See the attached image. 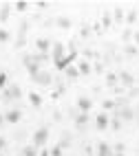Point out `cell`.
<instances>
[{
	"label": "cell",
	"mask_w": 139,
	"mask_h": 156,
	"mask_svg": "<svg viewBox=\"0 0 139 156\" xmlns=\"http://www.w3.org/2000/svg\"><path fill=\"white\" fill-rule=\"evenodd\" d=\"M20 95H22V90H20V86L11 84L9 88H5V90H2V95H0V99H2L5 103H9V101H16V99H20Z\"/></svg>",
	"instance_id": "cell-1"
},
{
	"label": "cell",
	"mask_w": 139,
	"mask_h": 156,
	"mask_svg": "<svg viewBox=\"0 0 139 156\" xmlns=\"http://www.w3.org/2000/svg\"><path fill=\"white\" fill-rule=\"evenodd\" d=\"M47 141H49V130L47 128H38L36 132H33V147H44L47 145Z\"/></svg>",
	"instance_id": "cell-2"
},
{
	"label": "cell",
	"mask_w": 139,
	"mask_h": 156,
	"mask_svg": "<svg viewBox=\"0 0 139 156\" xmlns=\"http://www.w3.org/2000/svg\"><path fill=\"white\" fill-rule=\"evenodd\" d=\"M31 79H33V81H36L38 86H44V88L53 84V77H51V73H47V70H40L38 75H33Z\"/></svg>",
	"instance_id": "cell-3"
},
{
	"label": "cell",
	"mask_w": 139,
	"mask_h": 156,
	"mask_svg": "<svg viewBox=\"0 0 139 156\" xmlns=\"http://www.w3.org/2000/svg\"><path fill=\"white\" fill-rule=\"evenodd\" d=\"M22 64L27 66V70H29V75H31V77H33V75H38V73L42 70V68H40V64H38V62L33 59V55H24Z\"/></svg>",
	"instance_id": "cell-4"
},
{
	"label": "cell",
	"mask_w": 139,
	"mask_h": 156,
	"mask_svg": "<svg viewBox=\"0 0 139 156\" xmlns=\"http://www.w3.org/2000/svg\"><path fill=\"white\" fill-rule=\"evenodd\" d=\"M108 126H111V117H108V112H100L97 117H95V128H97L100 132H104V130H108Z\"/></svg>",
	"instance_id": "cell-5"
},
{
	"label": "cell",
	"mask_w": 139,
	"mask_h": 156,
	"mask_svg": "<svg viewBox=\"0 0 139 156\" xmlns=\"http://www.w3.org/2000/svg\"><path fill=\"white\" fill-rule=\"evenodd\" d=\"M77 108H80L84 114H88V112H91V108H93V99H91V97H86V95H82V97L77 99Z\"/></svg>",
	"instance_id": "cell-6"
},
{
	"label": "cell",
	"mask_w": 139,
	"mask_h": 156,
	"mask_svg": "<svg viewBox=\"0 0 139 156\" xmlns=\"http://www.w3.org/2000/svg\"><path fill=\"white\" fill-rule=\"evenodd\" d=\"M117 119H119V121H133L135 119V110L133 108H119V110H117Z\"/></svg>",
	"instance_id": "cell-7"
},
{
	"label": "cell",
	"mask_w": 139,
	"mask_h": 156,
	"mask_svg": "<svg viewBox=\"0 0 139 156\" xmlns=\"http://www.w3.org/2000/svg\"><path fill=\"white\" fill-rule=\"evenodd\" d=\"M51 57H53V62H60L64 57V44L62 42H55L51 46Z\"/></svg>",
	"instance_id": "cell-8"
},
{
	"label": "cell",
	"mask_w": 139,
	"mask_h": 156,
	"mask_svg": "<svg viewBox=\"0 0 139 156\" xmlns=\"http://www.w3.org/2000/svg\"><path fill=\"white\" fill-rule=\"evenodd\" d=\"M119 81H122L126 88H133L135 86V75H133V73H128V70H124L122 75H119Z\"/></svg>",
	"instance_id": "cell-9"
},
{
	"label": "cell",
	"mask_w": 139,
	"mask_h": 156,
	"mask_svg": "<svg viewBox=\"0 0 139 156\" xmlns=\"http://www.w3.org/2000/svg\"><path fill=\"white\" fill-rule=\"evenodd\" d=\"M20 119H22V112L16 110V108H13V110H9V112L5 114V121H7V123H18Z\"/></svg>",
	"instance_id": "cell-10"
},
{
	"label": "cell",
	"mask_w": 139,
	"mask_h": 156,
	"mask_svg": "<svg viewBox=\"0 0 139 156\" xmlns=\"http://www.w3.org/2000/svg\"><path fill=\"white\" fill-rule=\"evenodd\" d=\"M36 48H38V53H44L47 55V51L51 48V42H49L47 37H40L38 42H36Z\"/></svg>",
	"instance_id": "cell-11"
},
{
	"label": "cell",
	"mask_w": 139,
	"mask_h": 156,
	"mask_svg": "<svg viewBox=\"0 0 139 156\" xmlns=\"http://www.w3.org/2000/svg\"><path fill=\"white\" fill-rule=\"evenodd\" d=\"M55 24H58L60 29H71V27H73V20L66 18V16H58V18H55Z\"/></svg>",
	"instance_id": "cell-12"
},
{
	"label": "cell",
	"mask_w": 139,
	"mask_h": 156,
	"mask_svg": "<svg viewBox=\"0 0 139 156\" xmlns=\"http://www.w3.org/2000/svg\"><path fill=\"white\" fill-rule=\"evenodd\" d=\"M97 156H113L108 143H100V145H97Z\"/></svg>",
	"instance_id": "cell-13"
},
{
	"label": "cell",
	"mask_w": 139,
	"mask_h": 156,
	"mask_svg": "<svg viewBox=\"0 0 139 156\" xmlns=\"http://www.w3.org/2000/svg\"><path fill=\"white\" fill-rule=\"evenodd\" d=\"M29 101H31V106H33V108L42 106V97L38 95V92H29Z\"/></svg>",
	"instance_id": "cell-14"
},
{
	"label": "cell",
	"mask_w": 139,
	"mask_h": 156,
	"mask_svg": "<svg viewBox=\"0 0 139 156\" xmlns=\"http://www.w3.org/2000/svg\"><path fill=\"white\" fill-rule=\"evenodd\" d=\"M9 13H11V7H9V5H2V7H0V20H2V22H7V20H9Z\"/></svg>",
	"instance_id": "cell-15"
},
{
	"label": "cell",
	"mask_w": 139,
	"mask_h": 156,
	"mask_svg": "<svg viewBox=\"0 0 139 156\" xmlns=\"http://www.w3.org/2000/svg\"><path fill=\"white\" fill-rule=\"evenodd\" d=\"M38 147H33V145H27V147L22 150V156H38Z\"/></svg>",
	"instance_id": "cell-16"
},
{
	"label": "cell",
	"mask_w": 139,
	"mask_h": 156,
	"mask_svg": "<svg viewBox=\"0 0 139 156\" xmlns=\"http://www.w3.org/2000/svg\"><path fill=\"white\" fill-rule=\"evenodd\" d=\"M77 73H82V75H88V73H91V64H88V62H80Z\"/></svg>",
	"instance_id": "cell-17"
},
{
	"label": "cell",
	"mask_w": 139,
	"mask_h": 156,
	"mask_svg": "<svg viewBox=\"0 0 139 156\" xmlns=\"http://www.w3.org/2000/svg\"><path fill=\"white\" fill-rule=\"evenodd\" d=\"M64 73H66V77H71V79L80 77V73H77V68H75V66H69V68H64Z\"/></svg>",
	"instance_id": "cell-18"
},
{
	"label": "cell",
	"mask_w": 139,
	"mask_h": 156,
	"mask_svg": "<svg viewBox=\"0 0 139 156\" xmlns=\"http://www.w3.org/2000/svg\"><path fill=\"white\" fill-rule=\"evenodd\" d=\"M86 121H88V114L82 112L80 117H75V126H77V128H84V123H86Z\"/></svg>",
	"instance_id": "cell-19"
},
{
	"label": "cell",
	"mask_w": 139,
	"mask_h": 156,
	"mask_svg": "<svg viewBox=\"0 0 139 156\" xmlns=\"http://www.w3.org/2000/svg\"><path fill=\"white\" fill-rule=\"evenodd\" d=\"M13 7L18 9V11H27V9H29V2H24V0H18Z\"/></svg>",
	"instance_id": "cell-20"
},
{
	"label": "cell",
	"mask_w": 139,
	"mask_h": 156,
	"mask_svg": "<svg viewBox=\"0 0 139 156\" xmlns=\"http://www.w3.org/2000/svg\"><path fill=\"white\" fill-rule=\"evenodd\" d=\"M106 84H108V86H115V84H117V75L108 73V75H106Z\"/></svg>",
	"instance_id": "cell-21"
},
{
	"label": "cell",
	"mask_w": 139,
	"mask_h": 156,
	"mask_svg": "<svg viewBox=\"0 0 139 156\" xmlns=\"http://www.w3.org/2000/svg\"><path fill=\"white\" fill-rule=\"evenodd\" d=\"M49 156H62V147H60V145L51 147V150H49Z\"/></svg>",
	"instance_id": "cell-22"
},
{
	"label": "cell",
	"mask_w": 139,
	"mask_h": 156,
	"mask_svg": "<svg viewBox=\"0 0 139 156\" xmlns=\"http://www.w3.org/2000/svg\"><path fill=\"white\" fill-rule=\"evenodd\" d=\"M5 86H7V73H0V92L5 90Z\"/></svg>",
	"instance_id": "cell-23"
},
{
	"label": "cell",
	"mask_w": 139,
	"mask_h": 156,
	"mask_svg": "<svg viewBox=\"0 0 139 156\" xmlns=\"http://www.w3.org/2000/svg\"><path fill=\"white\" fill-rule=\"evenodd\" d=\"M0 42H9V31H5V29H0Z\"/></svg>",
	"instance_id": "cell-24"
},
{
	"label": "cell",
	"mask_w": 139,
	"mask_h": 156,
	"mask_svg": "<svg viewBox=\"0 0 139 156\" xmlns=\"http://www.w3.org/2000/svg\"><path fill=\"white\" fill-rule=\"evenodd\" d=\"M111 126H113V130H122V121H119V119H113Z\"/></svg>",
	"instance_id": "cell-25"
},
{
	"label": "cell",
	"mask_w": 139,
	"mask_h": 156,
	"mask_svg": "<svg viewBox=\"0 0 139 156\" xmlns=\"http://www.w3.org/2000/svg\"><path fill=\"white\" fill-rule=\"evenodd\" d=\"M122 37L126 40V42H130V40H133V31H128V29H126V31H124V35H122Z\"/></svg>",
	"instance_id": "cell-26"
},
{
	"label": "cell",
	"mask_w": 139,
	"mask_h": 156,
	"mask_svg": "<svg viewBox=\"0 0 139 156\" xmlns=\"http://www.w3.org/2000/svg\"><path fill=\"white\" fill-rule=\"evenodd\" d=\"M135 20H137V11H130V13H128V24H133Z\"/></svg>",
	"instance_id": "cell-27"
},
{
	"label": "cell",
	"mask_w": 139,
	"mask_h": 156,
	"mask_svg": "<svg viewBox=\"0 0 139 156\" xmlns=\"http://www.w3.org/2000/svg\"><path fill=\"white\" fill-rule=\"evenodd\" d=\"M124 147H126L124 143H117V145H115V152H117V154H124Z\"/></svg>",
	"instance_id": "cell-28"
},
{
	"label": "cell",
	"mask_w": 139,
	"mask_h": 156,
	"mask_svg": "<svg viewBox=\"0 0 139 156\" xmlns=\"http://www.w3.org/2000/svg\"><path fill=\"white\" fill-rule=\"evenodd\" d=\"M122 16H124V11H122L119 7H117V9H115V18H117V20H122Z\"/></svg>",
	"instance_id": "cell-29"
},
{
	"label": "cell",
	"mask_w": 139,
	"mask_h": 156,
	"mask_svg": "<svg viewBox=\"0 0 139 156\" xmlns=\"http://www.w3.org/2000/svg\"><path fill=\"white\" fill-rule=\"evenodd\" d=\"M111 22H113V18L111 16H104V27H111Z\"/></svg>",
	"instance_id": "cell-30"
},
{
	"label": "cell",
	"mask_w": 139,
	"mask_h": 156,
	"mask_svg": "<svg viewBox=\"0 0 139 156\" xmlns=\"http://www.w3.org/2000/svg\"><path fill=\"white\" fill-rule=\"evenodd\" d=\"M126 53H128V55H135L137 48H135V46H126Z\"/></svg>",
	"instance_id": "cell-31"
},
{
	"label": "cell",
	"mask_w": 139,
	"mask_h": 156,
	"mask_svg": "<svg viewBox=\"0 0 139 156\" xmlns=\"http://www.w3.org/2000/svg\"><path fill=\"white\" fill-rule=\"evenodd\" d=\"M111 108H113V101L106 99V101H104V110H111Z\"/></svg>",
	"instance_id": "cell-32"
},
{
	"label": "cell",
	"mask_w": 139,
	"mask_h": 156,
	"mask_svg": "<svg viewBox=\"0 0 139 156\" xmlns=\"http://www.w3.org/2000/svg\"><path fill=\"white\" fill-rule=\"evenodd\" d=\"M5 147H7V141H5V139H2V136H0V152H2V150H5Z\"/></svg>",
	"instance_id": "cell-33"
},
{
	"label": "cell",
	"mask_w": 139,
	"mask_h": 156,
	"mask_svg": "<svg viewBox=\"0 0 139 156\" xmlns=\"http://www.w3.org/2000/svg\"><path fill=\"white\" fill-rule=\"evenodd\" d=\"M36 7H38V9H47V7H49V2H38Z\"/></svg>",
	"instance_id": "cell-34"
},
{
	"label": "cell",
	"mask_w": 139,
	"mask_h": 156,
	"mask_svg": "<svg viewBox=\"0 0 139 156\" xmlns=\"http://www.w3.org/2000/svg\"><path fill=\"white\" fill-rule=\"evenodd\" d=\"M133 40H135V44H139V33H135V35H133Z\"/></svg>",
	"instance_id": "cell-35"
},
{
	"label": "cell",
	"mask_w": 139,
	"mask_h": 156,
	"mask_svg": "<svg viewBox=\"0 0 139 156\" xmlns=\"http://www.w3.org/2000/svg\"><path fill=\"white\" fill-rule=\"evenodd\" d=\"M2 123H5V114H0V128H2Z\"/></svg>",
	"instance_id": "cell-36"
},
{
	"label": "cell",
	"mask_w": 139,
	"mask_h": 156,
	"mask_svg": "<svg viewBox=\"0 0 139 156\" xmlns=\"http://www.w3.org/2000/svg\"><path fill=\"white\" fill-rule=\"evenodd\" d=\"M40 156H49V152H47V150H42V154H40Z\"/></svg>",
	"instance_id": "cell-37"
},
{
	"label": "cell",
	"mask_w": 139,
	"mask_h": 156,
	"mask_svg": "<svg viewBox=\"0 0 139 156\" xmlns=\"http://www.w3.org/2000/svg\"><path fill=\"white\" fill-rule=\"evenodd\" d=\"M113 156H126V154H113Z\"/></svg>",
	"instance_id": "cell-38"
},
{
	"label": "cell",
	"mask_w": 139,
	"mask_h": 156,
	"mask_svg": "<svg viewBox=\"0 0 139 156\" xmlns=\"http://www.w3.org/2000/svg\"><path fill=\"white\" fill-rule=\"evenodd\" d=\"M135 81H137V84H139V75H137V79H135Z\"/></svg>",
	"instance_id": "cell-39"
}]
</instances>
